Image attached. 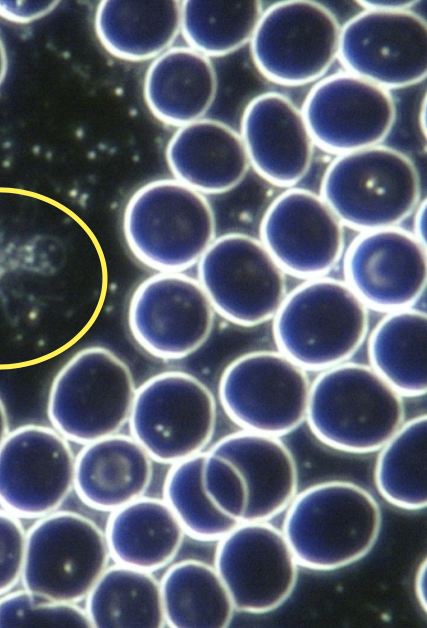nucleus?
I'll return each instance as SVG.
<instances>
[{
  "label": "nucleus",
  "instance_id": "1",
  "mask_svg": "<svg viewBox=\"0 0 427 628\" xmlns=\"http://www.w3.org/2000/svg\"><path fill=\"white\" fill-rule=\"evenodd\" d=\"M381 526V509L370 492L350 481L330 480L295 495L282 532L300 566L332 571L365 557Z\"/></svg>",
  "mask_w": 427,
  "mask_h": 628
},
{
  "label": "nucleus",
  "instance_id": "2",
  "mask_svg": "<svg viewBox=\"0 0 427 628\" xmlns=\"http://www.w3.org/2000/svg\"><path fill=\"white\" fill-rule=\"evenodd\" d=\"M402 397L370 365L346 361L311 382L305 421L328 447L371 453L405 422Z\"/></svg>",
  "mask_w": 427,
  "mask_h": 628
},
{
  "label": "nucleus",
  "instance_id": "3",
  "mask_svg": "<svg viewBox=\"0 0 427 628\" xmlns=\"http://www.w3.org/2000/svg\"><path fill=\"white\" fill-rule=\"evenodd\" d=\"M368 307L345 282L321 276L287 293L273 317L281 353L305 370L348 361L368 333Z\"/></svg>",
  "mask_w": 427,
  "mask_h": 628
},
{
  "label": "nucleus",
  "instance_id": "4",
  "mask_svg": "<svg viewBox=\"0 0 427 628\" xmlns=\"http://www.w3.org/2000/svg\"><path fill=\"white\" fill-rule=\"evenodd\" d=\"M215 216L205 196L176 179H159L129 199L123 231L133 255L160 272L190 268L215 239Z\"/></svg>",
  "mask_w": 427,
  "mask_h": 628
},
{
  "label": "nucleus",
  "instance_id": "5",
  "mask_svg": "<svg viewBox=\"0 0 427 628\" xmlns=\"http://www.w3.org/2000/svg\"><path fill=\"white\" fill-rule=\"evenodd\" d=\"M321 197L343 225L362 232L397 227L420 203L416 165L382 144L339 154L328 166Z\"/></svg>",
  "mask_w": 427,
  "mask_h": 628
},
{
  "label": "nucleus",
  "instance_id": "6",
  "mask_svg": "<svg viewBox=\"0 0 427 628\" xmlns=\"http://www.w3.org/2000/svg\"><path fill=\"white\" fill-rule=\"evenodd\" d=\"M135 393L132 373L122 359L107 348L88 347L55 376L48 395V418L68 441L85 445L123 428Z\"/></svg>",
  "mask_w": 427,
  "mask_h": 628
},
{
  "label": "nucleus",
  "instance_id": "7",
  "mask_svg": "<svg viewBox=\"0 0 427 628\" xmlns=\"http://www.w3.org/2000/svg\"><path fill=\"white\" fill-rule=\"evenodd\" d=\"M109 558L105 533L94 521L57 510L28 530L21 580L37 599L78 603L108 567Z\"/></svg>",
  "mask_w": 427,
  "mask_h": 628
},
{
  "label": "nucleus",
  "instance_id": "8",
  "mask_svg": "<svg viewBox=\"0 0 427 628\" xmlns=\"http://www.w3.org/2000/svg\"><path fill=\"white\" fill-rule=\"evenodd\" d=\"M216 402L195 376L167 371L136 389L131 436L152 460L175 464L204 452L215 431Z\"/></svg>",
  "mask_w": 427,
  "mask_h": 628
},
{
  "label": "nucleus",
  "instance_id": "9",
  "mask_svg": "<svg viewBox=\"0 0 427 628\" xmlns=\"http://www.w3.org/2000/svg\"><path fill=\"white\" fill-rule=\"evenodd\" d=\"M310 384L306 370L280 351H254L225 368L219 399L242 430L280 437L305 421Z\"/></svg>",
  "mask_w": 427,
  "mask_h": 628
},
{
  "label": "nucleus",
  "instance_id": "10",
  "mask_svg": "<svg viewBox=\"0 0 427 628\" xmlns=\"http://www.w3.org/2000/svg\"><path fill=\"white\" fill-rule=\"evenodd\" d=\"M284 274L263 243L243 233L215 238L198 261L214 311L244 327L273 319L287 294Z\"/></svg>",
  "mask_w": 427,
  "mask_h": 628
},
{
  "label": "nucleus",
  "instance_id": "11",
  "mask_svg": "<svg viewBox=\"0 0 427 628\" xmlns=\"http://www.w3.org/2000/svg\"><path fill=\"white\" fill-rule=\"evenodd\" d=\"M340 31L335 15L320 3H275L263 10L250 40L253 62L281 85L316 81L338 58Z\"/></svg>",
  "mask_w": 427,
  "mask_h": 628
},
{
  "label": "nucleus",
  "instance_id": "12",
  "mask_svg": "<svg viewBox=\"0 0 427 628\" xmlns=\"http://www.w3.org/2000/svg\"><path fill=\"white\" fill-rule=\"evenodd\" d=\"M338 58L387 90L420 83L427 75L426 22L411 9H364L341 27Z\"/></svg>",
  "mask_w": 427,
  "mask_h": 628
},
{
  "label": "nucleus",
  "instance_id": "13",
  "mask_svg": "<svg viewBox=\"0 0 427 628\" xmlns=\"http://www.w3.org/2000/svg\"><path fill=\"white\" fill-rule=\"evenodd\" d=\"M214 568L235 610L264 614L293 593L298 562L282 530L266 522H241L218 540Z\"/></svg>",
  "mask_w": 427,
  "mask_h": 628
},
{
  "label": "nucleus",
  "instance_id": "14",
  "mask_svg": "<svg viewBox=\"0 0 427 628\" xmlns=\"http://www.w3.org/2000/svg\"><path fill=\"white\" fill-rule=\"evenodd\" d=\"M75 456L54 428L28 424L0 446V506L21 518L57 511L74 485Z\"/></svg>",
  "mask_w": 427,
  "mask_h": 628
},
{
  "label": "nucleus",
  "instance_id": "15",
  "mask_svg": "<svg viewBox=\"0 0 427 628\" xmlns=\"http://www.w3.org/2000/svg\"><path fill=\"white\" fill-rule=\"evenodd\" d=\"M214 309L198 280L180 272H160L132 295L128 322L138 344L162 359H181L211 334Z\"/></svg>",
  "mask_w": 427,
  "mask_h": 628
},
{
  "label": "nucleus",
  "instance_id": "16",
  "mask_svg": "<svg viewBox=\"0 0 427 628\" xmlns=\"http://www.w3.org/2000/svg\"><path fill=\"white\" fill-rule=\"evenodd\" d=\"M302 113L314 143L339 155L381 144L394 126L396 105L389 90L348 72L320 80Z\"/></svg>",
  "mask_w": 427,
  "mask_h": 628
},
{
  "label": "nucleus",
  "instance_id": "17",
  "mask_svg": "<svg viewBox=\"0 0 427 628\" xmlns=\"http://www.w3.org/2000/svg\"><path fill=\"white\" fill-rule=\"evenodd\" d=\"M260 241L284 272L305 279L321 277L343 254V224L321 195L289 188L265 211Z\"/></svg>",
  "mask_w": 427,
  "mask_h": 628
},
{
  "label": "nucleus",
  "instance_id": "18",
  "mask_svg": "<svg viewBox=\"0 0 427 628\" xmlns=\"http://www.w3.org/2000/svg\"><path fill=\"white\" fill-rule=\"evenodd\" d=\"M344 272L368 308H411L426 287V246L398 226L362 232L345 254Z\"/></svg>",
  "mask_w": 427,
  "mask_h": 628
},
{
  "label": "nucleus",
  "instance_id": "19",
  "mask_svg": "<svg viewBox=\"0 0 427 628\" xmlns=\"http://www.w3.org/2000/svg\"><path fill=\"white\" fill-rule=\"evenodd\" d=\"M240 135L250 165L268 182L291 187L309 171L314 141L302 110L285 95L254 97L243 111Z\"/></svg>",
  "mask_w": 427,
  "mask_h": 628
},
{
  "label": "nucleus",
  "instance_id": "20",
  "mask_svg": "<svg viewBox=\"0 0 427 628\" xmlns=\"http://www.w3.org/2000/svg\"><path fill=\"white\" fill-rule=\"evenodd\" d=\"M166 160L176 180L202 194L232 190L250 166L240 133L207 118L178 128L167 144Z\"/></svg>",
  "mask_w": 427,
  "mask_h": 628
},
{
  "label": "nucleus",
  "instance_id": "21",
  "mask_svg": "<svg viewBox=\"0 0 427 628\" xmlns=\"http://www.w3.org/2000/svg\"><path fill=\"white\" fill-rule=\"evenodd\" d=\"M209 451L230 460L242 475L247 489L242 522L271 520L297 494L296 462L279 437L241 430L223 437Z\"/></svg>",
  "mask_w": 427,
  "mask_h": 628
},
{
  "label": "nucleus",
  "instance_id": "22",
  "mask_svg": "<svg viewBox=\"0 0 427 628\" xmlns=\"http://www.w3.org/2000/svg\"><path fill=\"white\" fill-rule=\"evenodd\" d=\"M152 459L130 435L119 433L85 444L75 457L74 485L90 508L113 512L144 496Z\"/></svg>",
  "mask_w": 427,
  "mask_h": 628
},
{
  "label": "nucleus",
  "instance_id": "23",
  "mask_svg": "<svg viewBox=\"0 0 427 628\" xmlns=\"http://www.w3.org/2000/svg\"><path fill=\"white\" fill-rule=\"evenodd\" d=\"M145 102L161 122L181 127L203 118L217 93V75L209 57L184 46L170 47L148 67Z\"/></svg>",
  "mask_w": 427,
  "mask_h": 628
},
{
  "label": "nucleus",
  "instance_id": "24",
  "mask_svg": "<svg viewBox=\"0 0 427 628\" xmlns=\"http://www.w3.org/2000/svg\"><path fill=\"white\" fill-rule=\"evenodd\" d=\"M181 1L103 0L94 17L96 36L114 57L127 61L155 59L180 32Z\"/></svg>",
  "mask_w": 427,
  "mask_h": 628
},
{
  "label": "nucleus",
  "instance_id": "25",
  "mask_svg": "<svg viewBox=\"0 0 427 628\" xmlns=\"http://www.w3.org/2000/svg\"><path fill=\"white\" fill-rule=\"evenodd\" d=\"M104 533L116 563L149 572L171 563L185 536L165 500L145 496L111 512Z\"/></svg>",
  "mask_w": 427,
  "mask_h": 628
},
{
  "label": "nucleus",
  "instance_id": "26",
  "mask_svg": "<svg viewBox=\"0 0 427 628\" xmlns=\"http://www.w3.org/2000/svg\"><path fill=\"white\" fill-rule=\"evenodd\" d=\"M427 317L413 307L388 312L368 338L370 366L401 396L427 391Z\"/></svg>",
  "mask_w": 427,
  "mask_h": 628
},
{
  "label": "nucleus",
  "instance_id": "27",
  "mask_svg": "<svg viewBox=\"0 0 427 628\" xmlns=\"http://www.w3.org/2000/svg\"><path fill=\"white\" fill-rule=\"evenodd\" d=\"M85 600L92 627L166 626L160 581L149 571L118 563L107 567Z\"/></svg>",
  "mask_w": 427,
  "mask_h": 628
},
{
  "label": "nucleus",
  "instance_id": "28",
  "mask_svg": "<svg viewBox=\"0 0 427 628\" xmlns=\"http://www.w3.org/2000/svg\"><path fill=\"white\" fill-rule=\"evenodd\" d=\"M165 623L172 628H224L235 611L214 566L195 559L171 565L160 580Z\"/></svg>",
  "mask_w": 427,
  "mask_h": 628
},
{
  "label": "nucleus",
  "instance_id": "29",
  "mask_svg": "<svg viewBox=\"0 0 427 628\" xmlns=\"http://www.w3.org/2000/svg\"><path fill=\"white\" fill-rule=\"evenodd\" d=\"M375 465V484L390 504L417 511L427 506V418L406 421L381 447Z\"/></svg>",
  "mask_w": 427,
  "mask_h": 628
},
{
  "label": "nucleus",
  "instance_id": "30",
  "mask_svg": "<svg viewBox=\"0 0 427 628\" xmlns=\"http://www.w3.org/2000/svg\"><path fill=\"white\" fill-rule=\"evenodd\" d=\"M263 13L256 0L181 1L180 32L207 57L228 55L250 42Z\"/></svg>",
  "mask_w": 427,
  "mask_h": 628
},
{
  "label": "nucleus",
  "instance_id": "31",
  "mask_svg": "<svg viewBox=\"0 0 427 628\" xmlns=\"http://www.w3.org/2000/svg\"><path fill=\"white\" fill-rule=\"evenodd\" d=\"M204 455L202 452L173 464L163 494L185 534L201 541H218L241 522L220 512L206 495L202 485Z\"/></svg>",
  "mask_w": 427,
  "mask_h": 628
},
{
  "label": "nucleus",
  "instance_id": "32",
  "mask_svg": "<svg viewBox=\"0 0 427 628\" xmlns=\"http://www.w3.org/2000/svg\"><path fill=\"white\" fill-rule=\"evenodd\" d=\"M0 627H92L85 609L77 603L35 598L27 590L0 598Z\"/></svg>",
  "mask_w": 427,
  "mask_h": 628
},
{
  "label": "nucleus",
  "instance_id": "33",
  "mask_svg": "<svg viewBox=\"0 0 427 628\" xmlns=\"http://www.w3.org/2000/svg\"><path fill=\"white\" fill-rule=\"evenodd\" d=\"M202 485L220 512L242 522L247 506V489L241 473L230 460L209 450L205 452Z\"/></svg>",
  "mask_w": 427,
  "mask_h": 628
},
{
  "label": "nucleus",
  "instance_id": "34",
  "mask_svg": "<svg viewBox=\"0 0 427 628\" xmlns=\"http://www.w3.org/2000/svg\"><path fill=\"white\" fill-rule=\"evenodd\" d=\"M26 532L19 517L0 509V596L8 593L21 579Z\"/></svg>",
  "mask_w": 427,
  "mask_h": 628
},
{
  "label": "nucleus",
  "instance_id": "35",
  "mask_svg": "<svg viewBox=\"0 0 427 628\" xmlns=\"http://www.w3.org/2000/svg\"><path fill=\"white\" fill-rule=\"evenodd\" d=\"M59 4V1H0V17L25 24L42 18Z\"/></svg>",
  "mask_w": 427,
  "mask_h": 628
},
{
  "label": "nucleus",
  "instance_id": "36",
  "mask_svg": "<svg viewBox=\"0 0 427 628\" xmlns=\"http://www.w3.org/2000/svg\"><path fill=\"white\" fill-rule=\"evenodd\" d=\"M415 595L421 608L427 610V564L424 559L419 565L415 575Z\"/></svg>",
  "mask_w": 427,
  "mask_h": 628
},
{
  "label": "nucleus",
  "instance_id": "37",
  "mask_svg": "<svg viewBox=\"0 0 427 628\" xmlns=\"http://www.w3.org/2000/svg\"><path fill=\"white\" fill-rule=\"evenodd\" d=\"M417 1H360L359 4L364 9H375V10H409L411 9Z\"/></svg>",
  "mask_w": 427,
  "mask_h": 628
},
{
  "label": "nucleus",
  "instance_id": "38",
  "mask_svg": "<svg viewBox=\"0 0 427 628\" xmlns=\"http://www.w3.org/2000/svg\"><path fill=\"white\" fill-rule=\"evenodd\" d=\"M414 213L413 235L426 246V200L420 201Z\"/></svg>",
  "mask_w": 427,
  "mask_h": 628
},
{
  "label": "nucleus",
  "instance_id": "39",
  "mask_svg": "<svg viewBox=\"0 0 427 628\" xmlns=\"http://www.w3.org/2000/svg\"><path fill=\"white\" fill-rule=\"evenodd\" d=\"M9 434V422L5 405L0 398V446Z\"/></svg>",
  "mask_w": 427,
  "mask_h": 628
},
{
  "label": "nucleus",
  "instance_id": "40",
  "mask_svg": "<svg viewBox=\"0 0 427 628\" xmlns=\"http://www.w3.org/2000/svg\"><path fill=\"white\" fill-rule=\"evenodd\" d=\"M8 70V55L5 44L0 35V86L4 82Z\"/></svg>",
  "mask_w": 427,
  "mask_h": 628
}]
</instances>
